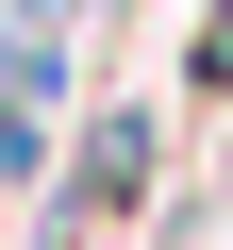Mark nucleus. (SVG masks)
I'll return each mask as SVG.
<instances>
[{"mask_svg":"<svg viewBox=\"0 0 233 250\" xmlns=\"http://www.w3.org/2000/svg\"><path fill=\"white\" fill-rule=\"evenodd\" d=\"M134 184H150V117H100V134L67 150V200H83V217H116Z\"/></svg>","mask_w":233,"mask_h":250,"instance_id":"nucleus-1","label":"nucleus"},{"mask_svg":"<svg viewBox=\"0 0 233 250\" xmlns=\"http://www.w3.org/2000/svg\"><path fill=\"white\" fill-rule=\"evenodd\" d=\"M200 83H233V0H216V17H200V50H183Z\"/></svg>","mask_w":233,"mask_h":250,"instance_id":"nucleus-2","label":"nucleus"}]
</instances>
